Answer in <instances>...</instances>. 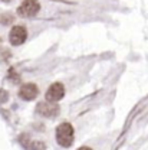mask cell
Returning <instances> with one entry per match:
<instances>
[{
    "mask_svg": "<svg viewBox=\"0 0 148 150\" xmlns=\"http://www.w3.org/2000/svg\"><path fill=\"white\" fill-rule=\"evenodd\" d=\"M56 142L62 147H71L74 144L75 131L71 123H62L56 127Z\"/></svg>",
    "mask_w": 148,
    "mask_h": 150,
    "instance_id": "cell-1",
    "label": "cell"
},
{
    "mask_svg": "<svg viewBox=\"0 0 148 150\" xmlns=\"http://www.w3.org/2000/svg\"><path fill=\"white\" fill-rule=\"evenodd\" d=\"M40 10V3L37 0H23L18 7V15L22 18H33Z\"/></svg>",
    "mask_w": 148,
    "mask_h": 150,
    "instance_id": "cell-2",
    "label": "cell"
},
{
    "mask_svg": "<svg viewBox=\"0 0 148 150\" xmlns=\"http://www.w3.org/2000/svg\"><path fill=\"white\" fill-rule=\"evenodd\" d=\"M36 112L42 117H46V118H55L56 115L60 112L59 105H56L55 103H49V101H42L39 103L36 107Z\"/></svg>",
    "mask_w": 148,
    "mask_h": 150,
    "instance_id": "cell-3",
    "label": "cell"
},
{
    "mask_svg": "<svg viewBox=\"0 0 148 150\" xmlns=\"http://www.w3.org/2000/svg\"><path fill=\"white\" fill-rule=\"evenodd\" d=\"M27 39V30L25 26H13L10 33H9V40L13 46H19L22 43H25V40Z\"/></svg>",
    "mask_w": 148,
    "mask_h": 150,
    "instance_id": "cell-4",
    "label": "cell"
},
{
    "mask_svg": "<svg viewBox=\"0 0 148 150\" xmlns=\"http://www.w3.org/2000/svg\"><path fill=\"white\" fill-rule=\"evenodd\" d=\"M65 97V87L62 82H55L52 84L48 91H46V101L49 103H56Z\"/></svg>",
    "mask_w": 148,
    "mask_h": 150,
    "instance_id": "cell-5",
    "label": "cell"
},
{
    "mask_svg": "<svg viewBox=\"0 0 148 150\" xmlns=\"http://www.w3.org/2000/svg\"><path fill=\"white\" fill-rule=\"evenodd\" d=\"M37 95H39V88H37L36 84L33 82H27V84H23L20 88H19V97L25 101H32L35 100Z\"/></svg>",
    "mask_w": 148,
    "mask_h": 150,
    "instance_id": "cell-6",
    "label": "cell"
},
{
    "mask_svg": "<svg viewBox=\"0 0 148 150\" xmlns=\"http://www.w3.org/2000/svg\"><path fill=\"white\" fill-rule=\"evenodd\" d=\"M15 22V16L10 15V13H1L0 15V25L3 26H9Z\"/></svg>",
    "mask_w": 148,
    "mask_h": 150,
    "instance_id": "cell-7",
    "label": "cell"
},
{
    "mask_svg": "<svg viewBox=\"0 0 148 150\" xmlns=\"http://www.w3.org/2000/svg\"><path fill=\"white\" fill-rule=\"evenodd\" d=\"M7 79H10L13 84H19V82L22 81L20 75L18 74V71H16L15 68H10V69H9V72H7Z\"/></svg>",
    "mask_w": 148,
    "mask_h": 150,
    "instance_id": "cell-8",
    "label": "cell"
},
{
    "mask_svg": "<svg viewBox=\"0 0 148 150\" xmlns=\"http://www.w3.org/2000/svg\"><path fill=\"white\" fill-rule=\"evenodd\" d=\"M29 150H46V144L42 140H33L29 144Z\"/></svg>",
    "mask_w": 148,
    "mask_h": 150,
    "instance_id": "cell-9",
    "label": "cell"
},
{
    "mask_svg": "<svg viewBox=\"0 0 148 150\" xmlns=\"http://www.w3.org/2000/svg\"><path fill=\"white\" fill-rule=\"evenodd\" d=\"M9 101V93L6 90H0V104H4Z\"/></svg>",
    "mask_w": 148,
    "mask_h": 150,
    "instance_id": "cell-10",
    "label": "cell"
},
{
    "mask_svg": "<svg viewBox=\"0 0 148 150\" xmlns=\"http://www.w3.org/2000/svg\"><path fill=\"white\" fill-rule=\"evenodd\" d=\"M78 150H92L91 147H88V146H82V147H79Z\"/></svg>",
    "mask_w": 148,
    "mask_h": 150,
    "instance_id": "cell-11",
    "label": "cell"
},
{
    "mask_svg": "<svg viewBox=\"0 0 148 150\" xmlns=\"http://www.w3.org/2000/svg\"><path fill=\"white\" fill-rule=\"evenodd\" d=\"M0 1H4V3H7V1H12V0H0Z\"/></svg>",
    "mask_w": 148,
    "mask_h": 150,
    "instance_id": "cell-12",
    "label": "cell"
},
{
    "mask_svg": "<svg viewBox=\"0 0 148 150\" xmlns=\"http://www.w3.org/2000/svg\"><path fill=\"white\" fill-rule=\"evenodd\" d=\"M0 45H1V38H0Z\"/></svg>",
    "mask_w": 148,
    "mask_h": 150,
    "instance_id": "cell-13",
    "label": "cell"
}]
</instances>
